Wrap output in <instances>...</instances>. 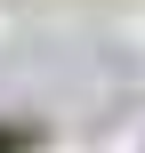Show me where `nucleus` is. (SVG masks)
Wrapping results in <instances>:
<instances>
[{"label": "nucleus", "mask_w": 145, "mask_h": 153, "mask_svg": "<svg viewBox=\"0 0 145 153\" xmlns=\"http://www.w3.org/2000/svg\"><path fill=\"white\" fill-rule=\"evenodd\" d=\"M40 145V129H32V121H8V113H0V153H32Z\"/></svg>", "instance_id": "nucleus-1"}]
</instances>
